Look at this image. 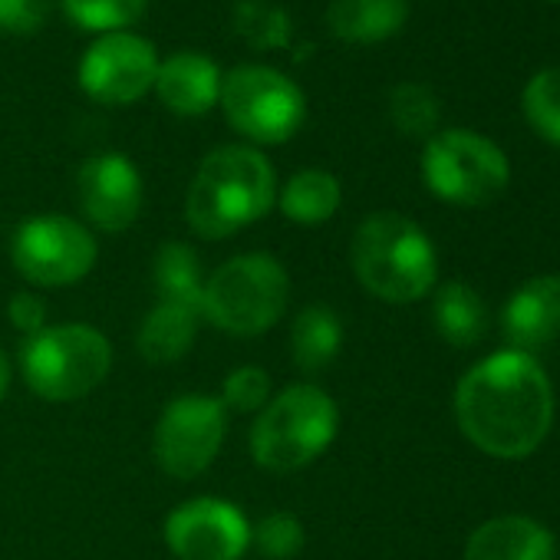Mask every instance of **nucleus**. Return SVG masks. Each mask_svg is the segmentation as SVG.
<instances>
[{"label":"nucleus","mask_w":560,"mask_h":560,"mask_svg":"<svg viewBox=\"0 0 560 560\" xmlns=\"http://www.w3.org/2000/svg\"><path fill=\"white\" fill-rule=\"evenodd\" d=\"M221 80H224V73L211 57L195 54V50H182V54H172L159 63L152 93L159 96V103L168 113H175L182 119H198L218 106Z\"/></svg>","instance_id":"2eb2a0df"},{"label":"nucleus","mask_w":560,"mask_h":560,"mask_svg":"<svg viewBox=\"0 0 560 560\" xmlns=\"http://www.w3.org/2000/svg\"><path fill=\"white\" fill-rule=\"evenodd\" d=\"M250 544L267 560H294L307 544V530L298 514L273 511L260 517L257 524H250Z\"/></svg>","instance_id":"bb28decb"},{"label":"nucleus","mask_w":560,"mask_h":560,"mask_svg":"<svg viewBox=\"0 0 560 560\" xmlns=\"http://www.w3.org/2000/svg\"><path fill=\"white\" fill-rule=\"evenodd\" d=\"M340 432L334 396L314 383H294L267 399L250 425V458L270 475H291L317 462Z\"/></svg>","instance_id":"20e7f679"},{"label":"nucleus","mask_w":560,"mask_h":560,"mask_svg":"<svg viewBox=\"0 0 560 560\" xmlns=\"http://www.w3.org/2000/svg\"><path fill=\"white\" fill-rule=\"evenodd\" d=\"M8 389H11V363H8V353L0 350V402H4Z\"/></svg>","instance_id":"7c9ffc66"},{"label":"nucleus","mask_w":560,"mask_h":560,"mask_svg":"<svg viewBox=\"0 0 560 560\" xmlns=\"http://www.w3.org/2000/svg\"><path fill=\"white\" fill-rule=\"evenodd\" d=\"M553 534L524 514H501L478 524L465 544V560H553Z\"/></svg>","instance_id":"dca6fc26"},{"label":"nucleus","mask_w":560,"mask_h":560,"mask_svg":"<svg viewBox=\"0 0 560 560\" xmlns=\"http://www.w3.org/2000/svg\"><path fill=\"white\" fill-rule=\"evenodd\" d=\"M113 370V343L86 324H57L24 340L21 376L44 402H77Z\"/></svg>","instance_id":"423d86ee"},{"label":"nucleus","mask_w":560,"mask_h":560,"mask_svg":"<svg viewBox=\"0 0 560 560\" xmlns=\"http://www.w3.org/2000/svg\"><path fill=\"white\" fill-rule=\"evenodd\" d=\"M63 14L90 34H119L129 31L149 8V0H60Z\"/></svg>","instance_id":"a878e982"},{"label":"nucleus","mask_w":560,"mask_h":560,"mask_svg":"<svg viewBox=\"0 0 560 560\" xmlns=\"http://www.w3.org/2000/svg\"><path fill=\"white\" fill-rule=\"evenodd\" d=\"M501 334L514 353L527 357L560 340V273L530 277L508 298L501 311Z\"/></svg>","instance_id":"4468645a"},{"label":"nucleus","mask_w":560,"mask_h":560,"mask_svg":"<svg viewBox=\"0 0 560 560\" xmlns=\"http://www.w3.org/2000/svg\"><path fill=\"white\" fill-rule=\"evenodd\" d=\"M455 419L478 452L517 462L534 455L553 425V386L534 357L501 350L458 380Z\"/></svg>","instance_id":"f257e3e1"},{"label":"nucleus","mask_w":560,"mask_h":560,"mask_svg":"<svg viewBox=\"0 0 560 560\" xmlns=\"http://www.w3.org/2000/svg\"><path fill=\"white\" fill-rule=\"evenodd\" d=\"M218 399L228 412H260L270 399V376L260 366H237L224 376Z\"/></svg>","instance_id":"cd10ccee"},{"label":"nucleus","mask_w":560,"mask_h":560,"mask_svg":"<svg viewBox=\"0 0 560 560\" xmlns=\"http://www.w3.org/2000/svg\"><path fill=\"white\" fill-rule=\"evenodd\" d=\"M54 11V0H0V34L31 37Z\"/></svg>","instance_id":"c85d7f7f"},{"label":"nucleus","mask_w":560,"mask_h":560,"mask_svg":"<svg viewBox=\"0 0 560 560\" xmlns=\"http://www.w3.org/2000/svg\"><path fill=\"white\" fill-rule=\"evenodd\" d=\"M409 0H330L327 27L337 40L373 47L402 31Z\"/></svg>","instance_id":"f3484780"},{"label":"nucleus","mask_w":560,"mask_h":560,"mask_svg":"<svg viewBox=\"0 0 560 560\" xmlns=\"http://www.w3.org/2000/svg\"><path fill=\"white\" fill-rule=\"evenodd\" d=\"M198 327H201V314L198 311L159 301L145 314V320H142L139 334H136V350L152 366L178 363L195 347Z\"/></svg>","instance_id":"a211bd4d"},{"label":"nucleus","mask_w":560,"mask_h":560,"mask_svg":"<svg viewBox=\"0 0 560 560\" xmlns=\"http://www.w3.org/2000/svg\"><path fill=\"white\" fill-rule=\"evenodd\" d=\"M291 301V277L273 254L250 250L224 260L201 294V320L231 337H260L280 324Z\"/></svg>","instance_id":"39448f33"},{"label":"nucleus","mask_w":560,"mask_h":560,"mask_svg":"<svg viewBox=\"0 0 560 560\" xmlns=\"http://www.w3.org/2000/svg\"><path fill=\"white\" fill-rule=\"evenodd\" d=\"M277 205L288 221L317 228V224H327L340 211L343 185L327 168H304V172L291 175L288 185L277 191Z\"/></svg>","instance_id":"aec40b11"},{"label":"nucleus","mask_w":560,"mask_h":560,"mask_svg":"<svg viewBox=\"0 0 560 560\" xmlns=\"http://www.w3.org/2000/svg\"><path fill=\"white\" fill-rule=\"evenodd\" d=\"M350 264L366 294L386 304H416L435 291V247L429 234L399 211H373L360 221Z\"/></svg>","instance_id":"7ed1b4c3"},{"label":"nucleus","mask_w":560,"mask_h":560,"mask_svg":"<svg viewBox=\"0 0 560 560\" xmlns=\"http://www.w3.org/2000/svg\"><path fill=\"white\" fill-rule=\"evenodd\" d=\"M389 119L409 139H432L442 119L439 96L422 83H399L389 93Z\"/></svg>","instance_id":"b1692460"},{"label":"nucleus","mask_w":560,"mask_h":560,"mask_svg":"<svg viewBox=\"0 0 560 560\" xmlns=\"http://www.w3.org/2000/svg\"><path fill=\"white\" fill-rule=\"evenodd\" d=\"M224 435H228V409L218 396L208 393L175 396L162 409L152 432L155 465L175 481L198 478L218 458Z\"/></svg>","instance_id":"9d476101"},{"label":"nucleus","mask_w":560,"mask_h":560,"mask_svg":"<svg viewBox=\"0 0 560 560\" xmlns=\"http://www.w3.org/2000/svg\"><path fill=\"white\" fill-rule=\"evenodd\" d=\"M234 31L254 50H280L294 37L291 14L273 0H234Z\"/></svg>","instance_id":"5701e85b"},{"label":"nucleus","mask_w":560,"mask_h":560,"mask_svg":"<svg viewBox=\"0 0 560 560\" xmlns=\"http://www.w3.org/2000/svg\"><path fill=\"white\" fill-rule=\"evenodd\" d=\"M521 109L540 139L560 145V67H544L527 80L521 93Z\"/></svg>","instance_id":"393cba45"},{"label":"nucleus","mask_w":560,"mask_h":560,"mask_svg":"<svg viewBox=\"0 0 560 560\" xmlns=\"http://www.w3.org/2000/svg\"><path fill=\"white\" fill-rule=\"evenodd\" d=\"M343 347V324L327 304L304 307L291 324V360L304 376L324 373Z\"/></svg>","instance_id":"6ab92c4d"},{"label":"nucleus","mask_w":560,"mask_h":560,"mask_svg":"<svg viewBox=\"0 0 560 560\" xmlns=\"http://www.w3.org/2000/svg\"><path fill=\"white\" fill-rule=\"evenodd\" d=\"M218 106L228 126L254 149L291 142L307 119L304 90L288 73L264 63H241L228 70Z\"/></svg>","instance_id":"0eeeda50"},{"label":"nucleus","mask_w":560,"mask_h":560,"mask_svg":"<svg viewBox=\"0 0 560 560\" xmlns=\"http://www.w3.org/2000/svg\"><path fill=\"white\" fill-rule=\"evenodd\" d=\"M8 317H11L14 330H21L24 337H34V334L47 330V304H44L40 294L18 291V294L8 301Z\"/></svg>","instance_id":"c756f323"},{"label":"nucleus","mask_w":560,"mask_h":560,"mask_svg":"<svg viewBox=\"0 0 560 560\" xmlns=\"http://www.w3.org/2000/svg\"><path fill=\"white\" fill-rule=\"evenodd\" d=\"M11 260L34 288H70L96 267L100 244L93 231L70 214H37L14 231Z\"/></svg>","instance_id":"1a4fd4ad"},{"label":"nucleus","mask_w":560,"mask_h":560,"mask_svg":"<svg viewBox=\"0 0 560 560\" xmlns=\"http://www.w3.org/2000/svg\"><path fill=\"white\" fill-rule=\"evenodd\" d=\"M162 537L178 560H241L250 547V521L228 498L201 494L165 517Z\"/></svg>","instance_id":"f8f14e48"},{"label":"nucleus","mask_w":560,"mask_h":560,"mask_svg":"<svg viewBox=\"0 0 560 560\" xmlns=\"http://www.w3.org/2000/svg\"><path fill=\"white\" fill-rule=\"evenodd\" d=\"M432 320L439 337L458 350L475 347L488 330L485 301L471 284H462V280H448V284H442L432 294Z\"/></svg>","instance_id":"412c9836"},{"label":"nucleus","mask_w":560,"mask_h":560,"mask_svg":"<svg viewBox=\"0 0 560 560\" xmlns=\"http://www.w3.org/2000/svg\"><path fill=\"white\" fill-rule=\"evenodd\" d=\"M142 198V175L136 162L122 152L90 155L77 172V205L83 218L106 234L132 228L139 221Z\"/></svg>","instance_id":"ddd939ff"},{"label":"nucleus","mask_w":560,"mask_h":560,"mask_svg":"<svg viewBox=\"0 0 560 560\" xmlns=\"http://www.w3.org/2000/svg\"><path fill=\"white\" fill-rule=\"evenodd\" d=\"M277 201V175L254 145L208 152L185 195V221L198 237L221 241L260 221Z\"/></svg>","instance_id":"f03ea898"},{"label":"nucleus","mask_w":560,"mask_h":560,"mask_svg":"<svg viewBox=\"0 0 560 560\" xmlns=\"http://www.w3.org/2000/svg\"><path fill=\"white\" fill-rule=\"evenodd\" d=\"M511 165L508 155L471 129L435 132L422 149V182L425 188L458 208H481L501 198L508 188Z\"/></svg>","instance_id":"6e6552de"},{"label":"nucleus","mask_w":560,"mask_h":560,"mask_svg":"<svg viewBox=\"0 0 560 560\" xmlns=\"http://www.w3.org/2000/svg\"><path fill=\"white\" fill-rule=\"evenodd\" d=\"M159 63L162 60L145 37L132 31L103 34L83 50L77 80L93 103L129 106L152 93Z\"/></svg>","instance_id":"9b49d317"},{"label":"nucleus","mask_w":560,"mask_h":560,"mask_svg":"<svg viewBox=\"0 0 560 560\" xmlns=\"http://www.w3.org/2000/svg\"><path fill=\"white\" fill-rule=\"evenodd\" d=\"M152 284L159 301L165 304H182L201 314V294H205V273L198 250L182 244V241H165L155 250L152 260Z\"/></svg>","instance_id":"4be33fe9"}]
</instances>
